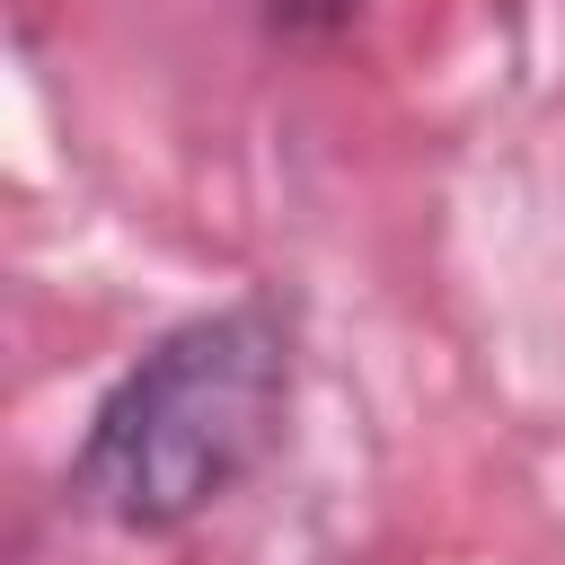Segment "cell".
<instances>
[{
    "label": "cell",
    "instance_id": "6da1fadb",
    "mask_svg": "<svg viewBox=\"0 0 565 565\" xmlns=\"http://www.w3.org/2000/svg\"><path fill=\"white\" fill-rule=\"evenodd\" d=\"M291 433V318L265 291L168 318L88 406L62 503L115 539H185L247 494Z\"/></svg>",
    "mask_w": 565,
    "mask_h": 565
},
{
    "label": "cell",
    "instance_id": "7a4b0ae2",
    "mask_svg": "<svg viewBox=\"0 0 565 565\" xmlns=\"http://www.w3.org/2000/svg\"><path fill=\"white\" fill-rule=\"evenodd\" d=\"M256 9V26L274 35V44H291V53H327V44H344L362 18H371V0H247Z\"/></svg>",
    "mask_w": 565,
    "mask_h": 565
}]
</instances>
